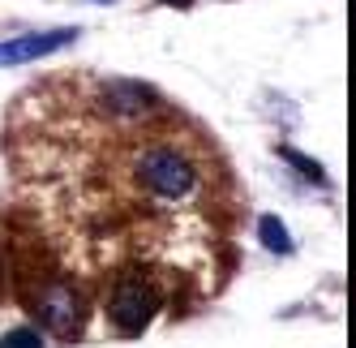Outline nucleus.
Listing matches in <instances>:
<instances>
[{"label": "nucleus", "instance_id": "4", "mask_svg": "<svg viewBox=\"0 0 356 348\" xmlns=\"http://www.w3.org/2000/svg\"><path fill=\"white\" fill-rule=\"evenodd\" d=\"M78 43V26H56V31H31V35H17L0 43V69L9 65H31L39 56H52L60 47Z\"/></svg>", "mask_w": 356, "mask_h": 348}, {"label": "nucleus", "instance_id": "7", "mask_svg": "<svg viewBox=\"0 0 356 348\" xmlns=\"http://www.w3.org/2000/svg\"><path fill=\"white\" fill-rule=\"evenodd\" d=\"M279 159H288L300 177H309V181H318V185H326V172H322V164L318 159H309V155H300L296 146H279Z\"/></svg>", "mask_w": 356, "mask_h": 348}, {"label": "nucleus", "instance_id": "10", "mask_svg": "<svg viewBox=\"0 0 356 348\" xmlns=\"http://www.w3.org/2000/svg\"><path fill=\"white\" fill-rule=\"evenodd\" d=\"M95 5H108V0H95Z\"/></svg>", "mask_w": 356, "mask_h": 348}, {"label": "nucleus", "instance_id": "9", "mask_svg": "<svg viewBox=\"0 0 356 348\" xmlns=\"http://www.w3.org/2000/svg\"><path fill=\"white\" fill-rule=\"evenodd\" d=\"M163 5H189V0H163Z\"/></svg>", "mask_w": 356, "mask_h": 348}, {"label": "nucleus", "instance_id": "5", "mask_svg": "<svg viewBox=\"0 0 356 348\" xmlns=\"http://www.w3.org/2000/svg\"><path fill=\"white\" fill-rule=\"evenodd\" d=\"M159 104V95L150 90L146 82H129V78H112L104 82V108L120 120H138L142 112H150Z\"/></svg>", "mask_w": 356, "mask_h": 348}, {"label": "nucleus", "instance_id": "3", "mask_svg": "<svg viewBox=\"0 0 356 348\" xmlns=\"http://www.w3.org/2000/svg\"><path fill=\"white\" fill-rule=\"evenodd\" d=\"M31 310L39 318V327L47 331H56V335H73L82 327V296L73 284L65 280H52V284H43L35 296H31Z\"/></svg>", "mask_w": 356, "mask_h": 348}, {"label": "nucleus", "instance_id": "1", "mask_svg": "<svg viewBox=\"0 0 356 348\" xmlns=\"http://www.w3.org/2000/svg\"><path fill=\"white\" fill-rule=\"evenodd\" d=\"M134 181L159 203H185L197 189V164L176 142H146L134 155Z\"/></svg>", "mask_w": 356, "mask_h": 348}, {"label": "nucleus", "instance_id": "8", "mask_svg": "<svg viewBox=\"0 0 356 348\" xmlns=\"http://www.w3.org/2000/svg\"><path fill=\"white\" fill-rule=\"evenodd\" d=\"M0 348H43V331L39 327H17L9 335H0Z\"/></svg>", "mask_w": 356, "mask_h": 348}, {"label": "nucleus", "instance_id": "6", "mask_svg": "<svg viewBox=\"0 0 356 348\" xmlns=\"http://www.w3.org/2000/svg\"><path fill=\"white\" fill-rule=\"evenodd\" d=\"M258 237H262V245H266L270 254H292V250H296L288 223L279 219V215H262V219H258Z\"/></svg>", "mask_w": 356, "mask_h": 348}, {"label": "nucleus", "instance_id": "2", "mask_svg": "<svg viewBox=\"0 0 356 348\" xmlns=\"http://www.w3.org/2000/svg\"><path fill=\"white\" fill-rule=\"evenodd\" d=\"M163 296L159 288L150 284L142 271H129V276H120L112 296H108V322L120 331V335H142L150 327V318L159 314Z\"/></svg>", "mask_w": 356, "mask_h": 348}]
</instances>
